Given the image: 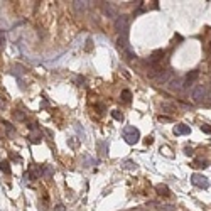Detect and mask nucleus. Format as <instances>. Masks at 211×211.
Listing matches in <instances>:
<instances>
[{"mask_svg": "<svg viewBox=\"0 0 211 211\" xmlns=\"http://www.w3.org/2000/svg\"><path fill=\"white\" fill-rule=\"evenodd\" d=\"M54 211H64V206L63 204H57V206H54Z\"/></svg>", "mask_w": 211, "mask_h": 211, "instance_id": "c756f323", "label": "nucleus"}, {"mask_svg": "<svg viewBox=\"0 0 211 211\" xmlns=\"http://www.w3.org/2000/svg\"><path fill=\"white\" fill-rule=\"evenodd\" d=\"M206 165H208V162H206L204 159H196V160L193 162V167H203V169H204Z\"/></svg>", "mask_w": 211, "mask_h": 211, "instance_id": "4468645a", "label": "nucleus"}, {"mask_svg": "<svg viewBox=\"0 0 211 211\" xmlns=\"http://www.w3.org/2000/svg\"><path fill=\"white\" fill-rule=\"evenodd\" d=\"M155 191H157V194H160V196H169V194H171V191H169V188L165 184H157Z\"/></svg>", "mask_w": 211, "mask_h": 211, "instance_id": "1a4fd4ad", "label": "nucleus"}, {"mask_svg": "<svg viewBox=\"0 0 211 211\" xmlns=\"http://www.w3.org/2000/svg\"><path fill=\"white\" fill-rule=\"evenodd\" d=\"M184 154H186V155H189V157H191V155L194 154V152H193V149H191V147H184Z\"/></svg>", "mask_w": 211, "mask_h": 211, "instance_id": "393cba45", "label": "nucleus"}, {"mask_svg": "<svg viewBox=\"0 0 211 211\" xmlns=\"http://www.w3.org/2000/svg\"><path fill=\"white\" fill-rule=\"evenodd\" d=\"M9 155H10V159H15V160H17V162H19V160H20V157H19L17 154H14V152H10V154H9Z\"/></svg>", "mask_w": 211, "mask_h": 211, "instance_id": "c85d7f7f", "label": "nucleus"}, {"mask_svg": "<svg viewBox=\"0 0 211 211\" xmlns=\"http://www.w3.org/2000/svg\"><path fill=\"white\" fill-rule=\"evenodd\" d=\"M105 14L110 15V17H118V15H117V9H115L111 3H106V5H105Z\"/></svg>", "mask_w": 211, "mask_h": 211, "instance_id": "9b49d317", "label": "nucleus"}, {"mask_svg": "<svg viewBox=\"0 0 211 211\" xmlns=\"http://www.w3.org/2000/svg\"><path fill=\"white\" fill-rule=\"evenodd\" d=\"M120 98H122L125 103H129V101L132 100V91H130V90H123L122 95H120Z\"/></svg>", "mask_w": 211, "mask_h": 211, "instance_id": "ddd939ff", "label": "nucleus"}, {"mask_svg": "<svg viewBox=\"0 0 211 211\" xmlns=\"http://www.w3.org/2000/svg\"><path fill=\"white\" fill-rule=\"evenodd\" d=\"M0 171L5 172V174H10V167H9V162H7V160H2V162H0Z\"/></svg>", "mask_w": 211, "mask_h": 211, "instance_id": "2eb2a0df", "label": "nucleus"}, {"mask_svg": "<svg viewBox=\"0 0 211 211\" xmlns=\"http://www.w3.org/2000/svg\"><path fill=\"white\" fill-rule=\"evenodd\" d=\"M3 106H5V101H3L2 98H0V108H3Z\"/></svg>", "mask_w": 211, "mask_h": 211, "instance_id": "7c9ffc66", "label": "nucleus"}, {"mask_svg": "<svg viewBox=\"0 0 211 211\" xmlns=\"http://www.w3.org/2000/svg\"><path fill=\"white\" fill-rule=\"evenodd\" d=\"M117 46L122 49V51H125L127 47H129V41H127V36H120L118 41H117Z\"/></svg>", "mask_w": 211, "mask_h": 211, "instance_id": "9d476101", "label": "nucleus"}, {"mask_svg": "<svg viewBox=\"0 0 211 211\" xmlns=\"http://www.w3.org/2000/svg\"><path fill=\"white\" fill-rule=\"evenodd\" d=\"M191 183H193L194 186H198V188H201V189H208V188H209L208 177L203 176V174H193V176H191Z\"/></svg>", "mask_w": 211, "mask_h": 211, "instance_id": "20e7f679", "label": "nucleus"}, {"mask_svg": "<svg viewBox=\"0 0 211 211\" xmlns=\"http://www.w3.org/2000/svg\"><path fill=\"white\" fill-rule=\"evenodd\" d=\"M14 117L17 118V120H20V122H22V120L26 118V117H24V113H22V111H19V110H15V111H14Z\"/></svg>", "mask_w": 211, "mask_h": 211, "instance_id": "aec40b11", "label": "nucleus"}, {"mask_svg": "<svg viewBox=\"0 0 211 211\" xmlns=\"http://www.w3.org/2000/svg\"><path fill=\"white\" fill-rule=\"evenodd\" d=\"M198 76H199V73H198V71H191V73L188 74V76H186V80H184V85H183V86H186V88L193 86V83L198 80Z\"/></svg>", "mask_w": 211, "mask_h": 211, "instance_id": "0eeeda50", "label": "nucleus"}, {"mask_svg": "<svg viewBox=\"0 0 211 211\" xmlns=\"http://www.w3.org/2000/svg\"><path fill=\"white\" fill-rule=\"evenodd\" d=\"M2 123H3V125H5V129H7V130H9V134H12V125H10V123H9V122H7V120H3V122H2Z\"/></svg>", "mask_w": 211, "mask_h": 211, "instance_id": "bb28decb", "label": "nucleus"}, {"mask_svg": "<svg viewBox=\"0 0 211 211\" xmlns=\"http://www.w3.org/2000/svg\"><path fill=\"white\" fill-rule=\"evenodd\" d=\"M123 52H125L127 59H134V57H135V54H134V51H132V49H130V46L127 47V49H125V51H123Z\"/></svg>", "mask_w": 211, "mask_h": 211, "instance_id": "6ab92c4d", "label": "nucleus"}, {"mask_svg": "<svg viewBox=\"0 0 211 211\" xmlns=\"http://www.w3.org/2000/svg\"><path fill=\"white\" fill-rule=\"evenodd\" d=\"M86 3H88V2H80V0H76V2H73V7H74V10H76V12H83L86 9Z\"/></svg>", "mask_w": 211, "mask_h": 211, "instance_id": "f8f14e48", "label": "nucleus"}, {"mask_svg": "<svg viewBox=\"0 0 211 211\" xmlns=\"http://www.w3.org/2000/svg\"><path fill=\"white\" fill-rule=\"evenodd\" d=\"M5 44V34H3V31H0V47Z\"/></svg>", "mask_w": 211, "mask_h": 211, "instance_id": "b1692460", "label": "nucleus"}, {"mask_svg": "<svg viewBox=\"0 0 211 211\" xmlns=\"http://www.w3.org/2000/svg\"><path fill=\"white\" fill-rule=\"evenodd\" d=\"M125 167H127V169H135V167H137V164L132 162V160H127V162H125Z\"/></svg>", "mask_w": 211, "mask_h": 211, "instance_id": "412c9836", "label": "nucleus"}, {"mask_svg": "<svg viewBox=\"0 0 211 211\" xmlns=\"http://www.w3.org/2000/svg\"><path fill=\"white\" fill-rule=\"evenodd\" d=\"M201 132H204V134H211V125H201Z\"/></svg>", "mask_w": 211, "mask_h": 211, "instance_id": "5701e85b", "label": "nucleus"}, {"mask_svg": "<svg viewBox=\"0 0 211 211\" xmlns=\"http://www.w3.org/2000/svg\"><path fill=\"white\" fill-rule=\"evenodd\" d=\"M160 110H162V111H167V113H176V111H177L174 103H167V101L160 103Z\"/></svg>", "mask_w": 211, "mask_h": 211, "instance_id": "6e6552de", "label": "nucleus"}, {"mask_svg": "<svg viewBox=\"0 0 211 211\" xmlns=\"http://www.w3.org/2000/svg\"><path fill=\"white\" fill-rule=\"evenodd\" d=\"M144 142H145V145H150V144L154 142V137H145V140H144Z\"/></svg>", "mask_w": 211, "mask_h": 211, "instance_id": "cd10ccee", "label": "nucleus"}, {"mask_svg": "<svg viewBox=\"0 0 211 211\" xmlns=\"http://www.w3.org/2000/svg\"><path fill=\"white\" fill-rule=\"evenodd\" d=\"M129 24H130L129 15H118L117 20H115V29H117L122 36H127V32H129Z\"/></svg>", "mask_w": 211, "mask_h": 211, "instance_id": "f03ea898", "label": "nucleus"}, {"mask_svg": "<svg viewBox=\"0 0 211 211\" xmlns=\"http://www.w3.org/2000/svg\"><path fill=\"white\" fill-rule=\"evenodd\" d=\"M174 134L176 135H189L191 134V127L184 125V123H179V125L174 127Z\"/></svg>", "mask_w": 211, "mask_h": 211, "instance_id": "423d86ee", "label": "nucleus"}, {"mask_svg": "<svg viewBox=\"0 0 211 211\" xmlns=\"http://www.w3.org/2000/svg\"><path fill=\"white\" fill-rule=\"evenodd\" d=\"M159 122H171V117H165V115H159Z\"/></svg>", "mask_w": 211, "mask_h": 211, "instance_id": "a878e982", "label": "nucleus"}, {"mask_svg": "<svg viewBox=\"0 0 211 211\" xmlns=\"http://www.w3.org/2000/svg\"><path fill=\"white\" fill-rule=\"evenodd\" d=\"M206 95H208V88H206V86H203V85H199V86H196V88L191 91V98H193V101L199 103V101H203L206 98Z\"/></svg>", "mask_w": 211, "mask_h": 211, "instance_id": "7ed1b4c3", "label": "nucleus"}, {"mask_svg": "<svg viewBox=\"0 0 211 211\" xmlns=\"http://www.w3.org/2000/svg\"><path fill=\"white\" fill-rule=\"evenodd\" d=\"M123 139H125V142L130 144V145L137 144L139 139H140L139 129H135V127H132V125H127L125 129H123Z\"/></svg>", "mask_w": 211, "mask_h": 211, "instance_id": "f257e3e1", "label": "nucleus"}, {"mask_svg": "<svg viewBox=\"0 0 211 211\" xmlns=\"http://www.w3.org/2000/svg\"><path fill=\"white\" fill-rule=\"evenodd\" d=\"M169 88H171V90H179L181 88V83L177 81V80H172L171 83H169Z\"/></svg>", "mask_w": 211, "mask_h": 211, "instance_id": "a211bd4d", "label": "nucleus"}, {"mask_svg": "<svg viewBox=\"0 0 211 211\" xmlns=\"http://www.w3.org/2000/svg\"><path fill=\"white\" fill-rule=\"evenodd\" d=\"M169 80V73L167 71H164V73H160L159 74V78H157V83H165Z\"/></svg>", "mask_w": 211, "mask_h": 211, "instance_id": "f3484780", "label": "nucleus"}, {"mask_svg": "<svg viewBox=\"0 0 211 211\" xmlns=\"http://www.w3.org/2000/svg\"><path fill=\"white\" fill-rule=\"evenodd\" d=\"M162 57H164V51H162V49H157V51H154L150 54V57H149V64H150V66L159 64L160 61H162Z\"/></svg>", "mask_w": 211, "mask_h": 211, "instance_id": "39448f33", "label": "nucleus"}, {"mask_svg": "<svg viewBox=\"0 0 211 211\" xmlns=\"http://www.w3.org/2000/svg\"><path fill=\"white\" fill-rule=\"evenodd\" d=\"M29 139H31V142H32V144H41V140H42V139L37 137V135H31Z\"/></svg>", "mask_w": 211, "mask_h": 211, "instance_id": "4be33fe9", "label": "nucleus"}, {"mask_svg": "<svg viewBox=\"0 0 211 211\" xmlns=\"http://www.w3.org/2000/svg\"><path fill=\"white\" fill-rule=\"evenodd\" d=\"M111 117L117 120V122H123V113H120L118 110H113V111H111Z\"/></svg>", "mask_w": 211, "mask_h": 211, "instance_id": "dca6fc26", "label": "nucleus"}]
</instances>
